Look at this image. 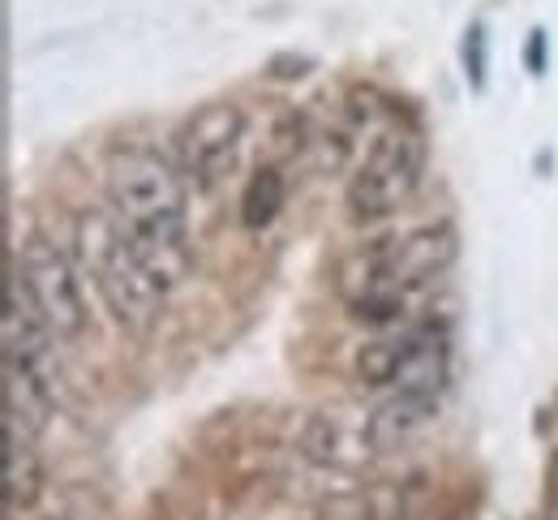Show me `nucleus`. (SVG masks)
Masks as SVG:
<instances>
[{"label": "nucleus", "instance_id": "14", "mask_svg": "<svg viewBox=\"0 0 558 520\" xmlns=\"http://www.w3.org/2000/svg\"><path fill=\"white\" fill-rule=\"evenodd\" d=\"M542 65H546V31H533V39H529V70L542 74Z\"/></svg>", "mask_w": 558, "mask_h": 520}, {"label": "nucleus", "instance_id": "1", "mask_svg": "<svg viewBox=\"0 0 558 520\" xmlns=\"http://www.w3.org/2000/svg\"><path fill=\"white\" fill-rule=\"evenodd\" d=\"M108 211L125 223L150 276L172 293L190 267V181L177 159L146 143H125L108 155Z\"/></svg>", "mask_w": 558, "mask_h": 520}, {"label": "nucleus", "instance_id": "5", "mask_svg": "<svg viewBox=\"0 0 558 520\" xmlns=\"http://www.w3.org/2000/svg\"><path fill=\"white\" fill-rule=\"evenodd\" d=\"M356 378L383 391H447L451 340L442 323H396L356 353Z\"/></svg>", "mask_w": 558, "mask_h": 520}, {"label": "nucleus", "instance_id": "9", "mask_svg": "<svg viewBox=\"0 0 558 520\" xmlns=\"http://www.w3.org/2000/svg\"><path fill=\"white\" fill-rule=\"evenodd\" d=\"M438 404H442V396H434V391H387L369 409V418L361 426V444L369 451H396L438 413Z\"/></svg>", "mask_w": 558, "mask_h": 520}, {"label": "nucleus", "instance_id": "7", "mask_svg": "<svg viewBox=\"0 0 558 520\" xmlns=\"http://www.w3.org/2000/svg\"><path fill=\"white\" fill-rule=\"evenodd\" d=\"M245 108L236 99H210L203 108H194L181 130L172 134V159L181 168V177L198 190L210 194L228 181V172L241 164V147H245Z\"/></svg>", "mask_w": 558, "mask_h": 520}, {"label": "nucleus", "instance_id": "6", "mask_svg": "<svg viewBox=\"0 0 558 520\" xmlns=\"http://www.w3.org/2000/svg\"><path fill=\"white\" fill-rule=\"evenodd\" d=\"M9 267L17 271L22 289L31 305L39 310V318L52 327L57 340H77L90 323V310H86V293H82V267L77 258H70L65 250H57L48 237H26L17 245V254L9 258Z\"/></svg>", "mask_w": 558, "mask_h": 520}, {"label": "nucleus", "instance_id": "13", "mask_svg": "<svg viewBox=\"0 0 558 520\" xmlns=\"http://www.w3.org/2000/svg\"><path fill=\"white\" fill-rule=\"evenodd\" d=\"M464 74L477 90L486 86V26L482 22H473L464 31Z\"/></svg>", "mask_w": 558, "mask_h": 520}, {"label": "nucleus", "instance_id": "12", "mask_svg": "<svg viewBox=\"0 0 558 520\" xmlns=\"http://www.w3.org/2000/svg\"><path fill=\"white\" fill-rule=\"evenodd\" d=\"M283 194H288V185H283V172L279 168H258L250 181H245V194H241V223L245 228H267V223L279 216V207H283Z\"/></svg>", "mask_w": 558, "mask_h": 520}, {"label": "nucleus", "instance_id": "15", "mask_svg": "<svg viewBox=\"0 0 558 520\" xmlns=\"http://www.w3.org/2000/svg\"><path fill=\"white\" fill-rule=\"evenodd\" d=\"M546 512H550V520H558V460L550 464V486H546Z\"/></svg>", "mask_w": 558, "mask_h": 520}, {"label": "nucleus", "instance_id": "4", "mask_svg": "<svg viewBox=\"0 0 558 520\" xmlns=\"http://www.w3.org/2000/svg\"><path fill=\"white\" fill-rule=\"evenodd\" d=\"M425 181V138L413 125H387L361 164L352 168L344 207L352 223L391 220L400 207L413 203V194Z\"/></svg>", "mask_w": 558, "mask_h": 520}, {"label": "nucleus", "instance_id": "10", "mask_svg": "<svg viewBox=\"0 0 558 520\" xmlns=\"http://www.w3.org/2000/svg\"><path fill=\"white\" fill-rule=\"evenodd\" d=\"M4 422V508L9 512H26L35 508V499L44 495V451H39V431H31L17 418H0Z\"/></svg>", "mask_w": 558, "mask_h": 520}, {"label": "nucleus", "instance_id": "3", "mask_svg": "<svg viewBox=\"0 0 558 520\" xmlns=\"http://www.w3.org/2000/svg\"><path fill=\"white\" fill-rule=\"evenodd\" d=\"M73 258L104 310L125 331H150L163 310V285L150 276L142 250L112 211H82L73 220Z\"/></svg>", "mask_w": 558, "mask_h": 520}, {"label": "nucleus", "instance_id": "2", "mask_svg": "<svg viewBox=\"0 0 558 520\" xmlns=\"http://www.w3.org/2000/svg\"><path fill=\"white\" fill-rule=\"evenodd\" d=\"M460 258V237L451 223H421L356 245L336 271V293L352 318L374 327H396L409 305L434 289Z\"/></svg>", "mask_w": 558, "mask_h": 520}, {"label": "nucleus", "instance_id": "11", "mask_svg": "<svg viewBox=\"0 0 558 520\" xmlns=\"http://www.w3.org/2000/svg\"><path fill=\"white\" fill-rule=\"evenodd\" d=\"M0 396H4V413L26 422L31 431H48L52 413H57V391L48 383H39L35 374H22V371H9L4 366V378H0Z\"/></svg>", "mask_w": 558, "mask_h": 520}, {"label": "nucleus", "instance_id": "8", "mask_svg": "<svg viewBox=\"0 0 558 520\" xmlns=\"http://www.w3.org/2000/svg\"><path fill=\"white\" fill-rule=\"evenodd\" d=\"M0 340H4V366L35 374L52 391H61V362H57V336L31 305L17 271H4V314H0Z\"/></svg>", "mask_w": 558, "mask_h": 520}]
</instances>
